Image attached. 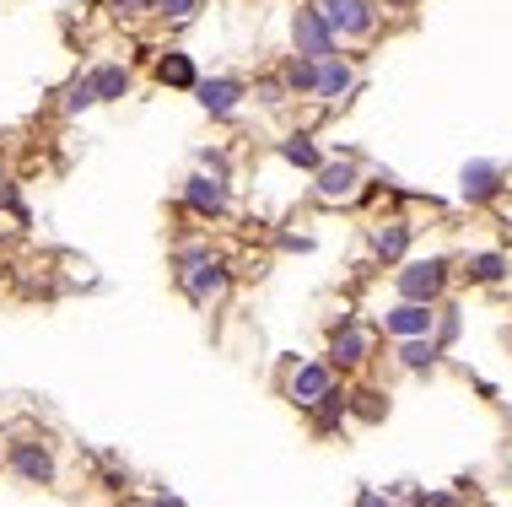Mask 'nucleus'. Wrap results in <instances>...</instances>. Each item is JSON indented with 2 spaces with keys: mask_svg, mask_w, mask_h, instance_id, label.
Wrapping results in <instances>:
<instances>
[{
  "mask_svg": "<svg viewBox=\"0 0 512 507\" xmlns=\"http://www.w3.org/2000/svg\"><path fill=\"white\" fill-rule=\"evenodd\" d=\"M453 286V259L442 254H426V259H405L394 270V292L410 297V303H442Z\"/></svg>",
  "mask_w": 512,
  "mask_h": 507,
  "instance_id": "obj_1",
  "label": "nucleus"
},
{
  "mask_svg": "<svg viewBox=\"0 0 512 507\" xmlns=\"http://www.w3.org/2000/svg\"><path fill=\"white\" fill-rule=\"evenodd\" d=\"M313 6L324 11V22L340 33V44H367V38H378V27H383L378 0H313Z\"/></svg>",
  "mask_w": 512,
  "mask_h": 507,
  "instance_id": "obj_2",
  "label": "nucleus"
},
{
  "mask_svg": "<svg viewBox=\"0 0 512 507\" xmlns=\"http://www.w3.org/2000/svg\"><path fill=\"white\" fill-rule=\"evenodd\" d=\"M173 281H178V292H184L195 308H211V303H221V297H227L232 270H227V259L200 254L195 265H173Z\"/></svg>",
  "mask_w": 512,
  "mask_h": 507,
  "instance_id": "obj_3",
  "label": "nucleus"
},
{
  "mask_svg": "<svg viewBox=\"0 0 512 507\" xmlns=\"http://www.w3.org/2000/svg\"><path fill=\"white\" fill-rule=\"evenodd\" d=\"M292 49L308 54V60H335L340 54V33L324 22V11H318L313 0H302L292 11Z\"/></svg>",
  "mask_w": 512,
  "mask_h": 507,
  "instance_id": "obj_4",
  "label": "nucleus"
},
{
  "mask_svg": "<svg viewBox=\"0 0 512 507\" xmlns=\"http://www.w3.org/2000/svg\"><path fill=\"white\" fill-rule=\"evenodd\" d=\"M313 195L324 200V205L356 200V195H362V157H356V152L324 157V168L313 173Z\"/></svg>",
  "mask_w": 512,
  "mask_h": 507,
  "instance_id": "obj_5",
  "label": "nucleus"
},
{
  "mask_svg": "<svg viewBox=\"0 0 512 507\" xmlns=\"http://www.w3.org/2000/svg\"><path fill=\"white\" fill-rule=\"evenodd\" d=\"M195 103H200L211 119H238V108L248 103V81H243V76H232V71H221V76H200Z\"/></svg>",
  "mask_w": 512,
  "mask_h": 507,
  "instance_id": "obj_6",
  "label": "nucleus"
},
{
  "mask_svg": "<svg viewBox=\"0 0 512 507\" xmlns=\"http://www.w3.org/2000/svg\"><path fill=\"white\" fill-rule=\"evenodd\" d=\"M6 464L11 475H22L27 486H54L60 481V464L44 443H33V437H17V443H6Z\"/></svg>",
  "mask_w": 512,
  "mask_h": 507,
  "instance_id": "obj_7",
  "label": "nucleus"
},
{
  "mask_svg": "<svg viewBox=\"0 0 512 507\" xmlns=\"http://www.w3.org/2000/svg\"><path fill=\"white\" fill-rule=\"evenodd\" d=\"M502 189H507V168H502V162L469 157L464 168H459V195H464V205H491Z\"/></svg>",
  "mask_w": 512,
  "mask_h": 507,
  "instance_id": "obj_8",
  "label": "nucleus"
},
{
  "mask_svg": "<svg viewBox=\"0 0 512 507\" xmlns=\"http://www.w3.org/2000/svg\"><path fill=\"white\" fill-rule=\"evenodd\" d=\"M184 211L200 216V222H216V216H227V178L216 173H189L184 178Z\"/></svg>",
  "mask_w": 512,
  "mask_h": 507,
  "instance_id": "obj_9",
  "label": "nucleus"
},
{
  "mask_svg": "<svg viewBox=\"0 0 512 507\" xmlns=\"http://www.w3.org/2000/svg\"><path fill=\"white\" fill-rule=\"evenodd\" d=\"M367 356H372V335L362 330V324H356V319L335 324V335H329V356H324V362L335 367V373H356V367H367Z\"/></svg>",
  "mask_w": 512,
  "mask_h": 507,
  "instance_id": "obj_10",
  "label": "nucleus"
},
{
  "mask_svg": "<svg viewBox=\"0 0 512 507\" xmlns=\"http://www.w3.org/2000/svg\"><path fill=\"white\" fill-rule=\"evenodd\" d=\"M437 330V303H410L399 297L394 308H383V335L389 340H415V335H432Z\"/></svg>",
  "mask_w": 512,
  "mask_h": 507,
  "instance_id": "obj_11",
  "label": "nucleus"
},
{
  "mask_svg": "<svg viewBox=\"0 0 512 507\" xmlns=\"http://www.w3.org/2000/svg\"><path fill=\"white\" fill-rule=\"evenodd\" d=\"M329 389H335V367L329 362H297V373L286 378V400L297 410H313Z\"/></svg>",
  "mask_w": 512,
  "mask_h": 507,
  "instance_id": "obj_12",
  "label": "nucleus"
},
{
  "mask_svg": "<svg viewBox=\"0 0 512 507\" xmlns=\"http://www.w3.org/2000/svg\"><path fill=\"white\" fill-rule=\"evenodd\" d=\"M356 87H362V71H356V60H351V54H335V60H324V71H318V98H313V103L335 108V103L351 98Z\"/></svg>",
  "mask_w": 512,
  "mask_h": 507,
  "instance_id": "obj_13",
  "label": "nucleus"
},
{
  "mask_svg": "<svg viewBox=\"0 0 512 507\" xmlns=\"http://www.w3.org/2000/svg\"><path fill=\"white\" fill-rule=\"evenodd\" d=\"M410 243H415V222H405V216H389V222L372 227V254H378L383 265H405Z\"/></svg>",
  "mask_w": 512,
  "mask_h": 507,
  "instance_id": "obj_14",
  "label": "nucleus"
},
{
  "mask_svg": "<svg viewBox=\"0 0 512 507\" xmlns=\"http://www.w3.org/2000/svg\"><path fill=\"white\" fill-rule=\"evenodd\" d=\"M151 71H157V81H162V87H173V92H195L200 87V65H195V54H189V49H162Z\"/></svg>",
  "mask_w": 512,
  "mask_h": 507,
  "instance_id": "obj_15",
  "label": "nucleus"
},
{
  "mask_svg": "<svg viewBox=\"0 0 512 507\" xmlns=\"http://www.w3.org/2000/svg\"><path fill=\"white\" fill-rule=\"evenodd\" d=\"M87 81H92V92H98V103H124L135 87V71L124 60H98L87 71Z\"/></svg>",
  "mask_w": 512,
  "mask_h": 507,
  "instance_id": "obj_16",
  "label": "nucleus"
},
{
  "mask_svg": "<svg viewBox=\"0 0 512 507\" xmlns=\"http://www.w3.org/2000/svg\"><path fill=\"white\" fill-rule=\"evenodd\" d=\"M318 71H324V60H308V54H297V49L281 60L286 92H292V98H302V103H313V98H318Z\"/></svg>",
  "mask_w": 512,
  "mask_h": 507,
  "instance_id": "obj_17",
  "label": "nucleus"
},
{
  "mask_svg": "<svg viewBox=\"0 0 512 507\" xmlns=\"http://www.w3.org/2000/svg\"><path fill=\"white\" fill-rule=\"evenodd\" d=\"M308 416H313V432H318V437L340 432V427H345V416H351V389H345V383H335V389H329L324 400L308 410Z\"/></svg>",
  "mask_w": 512,
  "mask_h": 507,
  "instance_id": "obj_18",
  "label": "nucleus"
},
{
  "mask_svg": "<svg viewBox=\"0 0 512 507\" xmlns=\"http://www.w3.org/2000/svg\"><path fill=\"white\" fill-rule=\"evenodd\" d=\"M442 351L437 346V335H415V340H399V367H405V373H432V367L442 362Z\"/></svg>",
  "mask_w": 512,
  "mask_h": 507,
  "instance_id": "obj_19",
  "label": "nucleus"
},
{
  "mask_svg": "<svg viewBox=\"0 0 512 507\" xmlns=\"http://www.w3.org/2000/svg\"><path fill=\"white\" fill-rule=\"evenodd\" d=\"M507 270H512V259L502 249H486V254L464 259V281L469 286H496V281H507Z\"/></svg>",
  "mask_w": 512,
  "mask_h": 507,
  "instance_id": "obj_20",
  "label": "nucleus"
},
{
  "mask_svg": "<svg viewBox=\"0 0 512 507\" xmlns=\"http://www.w3.org/2000/svg\"><path fill=\"white\" fill-rule=\"evenodd\" d=\"M275 152H281V162H292V168H302V173H318V168H324V152H318V141H313L308 130H292L281 146H275Z\"/></svg>",
  "mask_w": 512,
  "mask_h": 507,
  "instance_id": "obj_21",
  "label": "nucleus"
},
{
  "mask_svg": "<svg viewBox=\"0 0 512 507\" xmlns=\"http://www.w3.org/2000/svg\"><path fill=\"white\" fill-rule=\"evenodd\" d=\"M248 98H254L259 108H286V103H292V92H286L281 71H270V76H254V87H248Z\"/></svg>",
  "mask_w": 512,
  "mask_h": 507,
  "instance_id": "obj_22",
  "label": "nucleus"
},
{
  "mask_svg": "<svg viewBox=\"0 0 512 507\" xmlns=\"http://www.w3.org/2000/svg\"><path fill=\"white\" fill-rule=\"evenodd\" d=\"M432 335H437V346H442V351L459 346V335H464V308H459V303H442V308H437V330H432Z\"/></svg>",
  "mask_w": 512,
  "mask_h": 507,
  "instance_id": "obj_23",
  "label": "nucleus"
},
{
  "mask_svg": "<svg viewBox=\"0 0 512 507\" xmlns=\"http://www.w3.org/2000/svg\"><path fill=\"white\" fill-rule=\"evenodd\" d=\"M87 108H98V92H92V81L87 71H81L71 87H65V98H60V114H87Z\"/></svg>",
  "mask_w": 512,
  "mask_h": 507,
  "instance_id": "obj_24",
  "label": "nucleus"
},
{
  "mask_svg": "<svg viewBox=\"0 0 512 507\" xmlns=\"http://www.w3.org/2000/svg\"><path fill=\"white\" fill-rule=\"evenodd\" d=\"M351 416L383 421V416H389V394H378V389H351Z\"/></svg>",
  "mask_w": 512,
  "mask_h": 507,
  "instance_id": "obj_25",
  "label": "nucleus"
},
{
  "mask_svg": "<svg viewBox=\"0 0 512 507\" xmlns=\"http://www.w3.org/2000/svg\"><path fill=\"white\" fill-rule=\"evenodd\" d=\"M119 22H141V17H157V0H103Z\"/></svg>",
  "mask_w": 512,
  "mask_h": 507,
  "instance_id": "obj_26",
  "label": "nucleus"
},
{
  "mask_svg": "<svg viewBox=\"0 0 512 507\" xmlns=\"http://www.w3.org/2000/svg\"><path fill=\"white\" fill-rule=\"evenodd\" d=\"M205 0H157V17L162 22H195V11Z\"/></svg>",
  "mask_w": 512,
  "mask_h": 507,
  "instance_id": "obj_27",
  "label": "nucleus"
},
{
  "mask_svg": "<svg viewBox=\"0 0 512 507\" xmlns=\"http://www.w3.org/2000/svg\"><path fill=\"white\" fill-rule=\"evenodd\" d=\"M356 507H394V497H389V491H378V486H362V491H356Z\"/></svg>",
  "mask_w": 512,
  "mask_h": 507,
  "instance_id": "obj_28",
  "label": "nucleus"
},
{
  "mask_svg": "<svg viewBox=\"0 0 512 507\" xmlns=\"http://www.w3.org/2000/svg\"><path fill=\"white\" fill-rule=\"evenodd\" d=\"M415 507H459V497H448V491H415Z\"/></svg>",
  "mask_w": 512,
  "mask_h": 507,
  "instance_id": "obj_29",
  "label": "nucleus"
},
{
  "mask_svg": "<svg viewBox=\"0 0 512 507\" xmlns=\"http://www.w3.org/2000/svg\"><path fill=\"white\" fill-rule=\"evenodd\" d=\"M200 168L216 173V178H227V157H221V152H200Z\"/></svg>",
  "mask_w": 512,
  "mask_h": 507,
  "instance_id": "obj_30",
  "label": "nucleus"
},
{
  "mask_svg": "<svg viewBox=\"0 0 512 507\" xmlns=\"http://www.w3.org/2000/svg\"><path fill=\"white\" fill-rule=\"evenodd\" d=\"M378 6H389V11H405V6H415V0H378Z\"/></svg>",
  "mask_w": 512,
  "mask_h": 507,
  "instance_id": "obj_31",
  "label": "nucleus"
},
{
  "mask_svg": "<svg viewBox=\"0 0 512 507\" xmlns=\"http://www.w3.org/2000/svg\"><path fill=\"white\" fill-rule=\"evenodd\" d=\"M151 507H178V502H173V497H157V502H151Z\"/></svg>",
  "mask_w": 512,
  "mask_h": 507,
  "instance_id": "obj_32",
  "label": "nucleus"
},
{
  "mask_svg": "<svg viewBox=\"0 0 512 507\" xmlns=\"http://www.w3.org/2000/svg\"><path fill=\"white\" fill-rule=\"evenodd\" d=\"M0 184H6V168H0Z\"/></svg>",
  "mask_w": 512,
  "mask_h": 507,
  "instance_id": "obj_33",
  "label": "nucleus"
}]
</instances>
